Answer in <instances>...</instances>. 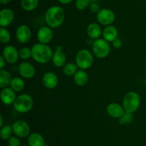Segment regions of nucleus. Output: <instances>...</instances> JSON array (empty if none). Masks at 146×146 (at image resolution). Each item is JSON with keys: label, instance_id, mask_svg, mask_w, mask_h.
<instances>
[{"label": "nucleus", "instance_id": "a878e982", "mask_svg": "<svg viewBox=\"0 0 146 146\" xmlns=\"http://www.w3.org/2000/svg\"><path fill=\"white\" fill-rule=\"evenodd\" d=\"M13 132L12 126L9 125H6L1 127L0 130V136L3 140H9L11 137H12Z\"/></svg>", "mask_w": 146, "mask_h": 146}, {"label": "nucleus", "instance_id": "bb28decb", "mask_svg": "<svg viewBox=\"0 0 146 146\" xmlns=\"http://www.w3.org/2000/svg\"><path fill=\"white\" fill-rule=\"evenodd\" d=\"M11 41V34L7 28H0V42L2 44H7Z\"/></svg>", "mask_w": 146, "mask_h": 146}, {"label": "nucleus", "instance_id": "6ab92c4d", "mask_svg": "<svg viewBox=\"0 0 146 146\" xmlns=\"http://www.w3.org/2000/svg\"><path fill=\"white\" fill-rule=\"evenodd\" d=\"M86 32L90 39L92 40H98L102 35L103 30L101 26L96 22H92L89 24L87 27Z\"/></svg>", "mask_w": 146, "mask_h": 146}, {"label": "nucleus", "instance_id": "7ed1b4c3", "mask_svg": "<svg viewBox=\"0 0 146 146\" xmlns=\"http://www.w3.org/2000/svg\"><path fill=\"white\" fill-rule=\"evenodd\" d=\"M75 61L79 70H88L94 64V55L90 50L82 49L76 54Z\"/></svg>", "mask_w": 146, "mask_h": 146}, {"label": "nucleus", "instance_id": "4468645a", "mask_svg": "<svg viewBox=\"0 0 146 146\" xmlns=\"http://www.w3.org/2000/svg\"><path fill=\"white\" fill-rule=\"evenodd\" d=\"M16 92L13 90L10 87H4L1 89V93H0V97L3 104L6 105H10L14 104V101L17 98Z\"/></svg>", "mask_w": 146, "mask_h": 146}, {"label": "nucleus", "instance_id": "39448f33", "mask_svg": "<svg viewBox=\"0 0 146 146\" xmlns=\"http://www.w3.org/2000/svg\"><path fill=\"white\" fill-rule=\"evenodd\" d=\"M34 106V100L29 94H21L17 97L13 104L14 110L19 113H27Z\"/></svg>", "mask_w": 146, "mask_h": 146}, {"label": "nucleus", "instance_id": "dca6fc26", "mask_svg": "<svg viewBox=\"0 0 146 146\" xmlns=\"http://www.w3.org/2000/svg\"><path fill=\"white\" fill-rule=\"evenodd\" d=\"M14 19V13L11 9H3L0 11V27H9Z\"/></svg>", "mask_w": 146, "mask_h": 146}, {"label": "nucleus", "instance_id": "c756f323", "mask_svg": "<svg viewBox=\"0 0 146 146\" xmlns=\"http://www.w3.org/2000/svg\"><path fill=\"white\" fill-rule=\"evenodd\" d=\"M133 115L132 113H129L125 112L121 118L118 119L120 124L121 125H127L129 124L130 123L133 121Z\"/></svg>", "mask_w": 146, "mask_h": 146}, {"label": "nucleus", "instance_id": "f704fd0d", "mask_svg": "<svg viewBox=\"0 0 146 146\" xmlns=\"http://www.w3.org/2000/svg\"><path fill=\"white\" fill-rule=\"evenodd\" d=\"M58 1H59L61 4H70V3L72 2L74 0H58Z\"/></svg>", "mask_w": 146, "mask_h": 146}, {"label": "nucleus", "instance_id": "20e7f679", "mask_svg": "<svg viewBox=\"0 0 146 146\" xmlns=\"http://www.w3.org/2000/svg\"><path fill=\"white\" fill-rule=\"evenodd\" d=\"M122 105L125 112L133 114L141 105V97L136 92H128L124 96Z\"/></svg>", "mask_w": 146, "mask_h": 146}, {"label": "nucleus", "instance_id": "2f4dec72", "mask_svg": "<svg viewBox=\"0 0 146 146\" xmlns=\"http://www.w3.org/2000/svg\"><path fill=\"white\" fill-rule=\"evenodd\" d=\"M89 9L91 12L95 13V14H98L100 11H101V7L99 4L97 2H91L89 6Z\"/></svg>", "mask_w": 146, "mask_h": 146}, {"label": "nucleus", "instance_id": "c9c22d12", "mask_svg": "<svg viewBox=\"0 0 146 146\" xmlns=\"http://www.w3.org/2000/svg\"><path fill=\"white\" fill-rule=\"evenodd\" d=\"M10 1H11V0H0V4L1 5H5V4H9Z\"/></svg>", "mask_w": 146, "mask_h": 146}, {"label": "nucleus", "instance_id": "5701e85b", "mask_svg": "<svg viewBox=\"0 0 146 146\" xmlns=\"http://www.w3.org/2000/svg\"><path fill=\"white\" fill-rule=\"evenodd\" d=\"M9 87L16 92H20L22 91L25 87V82L22 77H15L12 79Z\"/></svg>", "mask_w": 146, "mask_h": 146}, {"label": "nucleus", "instance_id": "aec40b11", "mask_svg": "<svg viewBox=\"0 0 146 146\" xmlns=\"http://www.w3.org/2000/svg\"><path fill=\"white\" fill-rule=\"evenodd\" d=\"M74 83L78 87H84L86 85L89 80V76L88 73L84 70H78L75 74L73 76Z\"/></svg>", "mask_w": 146, "mask_h": 146}, {"label": "nucleus", "instance_id": "9b49d317", "mask_svg": "<svg viewBox=\"0 0 146 146\" xmlns=\"http://www.w3.org/2000/svg\"><path fill=\"white\" fill-rule=\"evenodd\" d=\"M54 33L51 27L48 26H43L38 29L36 34L37 40L39 43L48 44L52 41Z\"/></svg>", "mask_w": 146, "mask_h": 146}, {"label": "nucleus", "instance_id": "0eeeda50", "mask_svg": "<svg viewBox=\"0 0 146 146\" xmlns=\"http://www.w3.org/2000/svg\"><path fill=\"white\" fill-rule=\"evenodd\" d=\"M11 126H12L14 134L17 137L24 138L29 137L30 135V131H31L30 126L24 120H17L13 123Z\"/></svg>", "mask_w": 146, "mask_h": 146}, {"label": "nucleus", "instance_id": "393cba45", "mask_svg": "<svg viewBox=\"0 0 146 146\" xmlns=\"http://www.w3.org/2000/svg\"><path fill=\"white\" fill-rule=\"evenodd\" d=\"M78 70V67L76 63L67 62L63 67V72L66 76H68V77L74 76Z\"/></svg>", "mask_w": 146, "mask_h": 146}, {"label": "nucleus", "instance_id": "4be33fe9", "mask_svg": "<svg viewBox=\"0 0 146 146\" xmlns=\"http://www.w3.org/2000/svg\"><path fill=\"white\" fill-rule=\"evenodd\" d=\"M12 79L13 77L9 72L4 69L0 70V87L1 89L9 87Z\"/></svg>", "mask_w": 146, "mask_h": 146}, {"label": "nucleus", "instance_id": "473e14b6", "mask_svg": "<svg viewBox=\"0 0 146 146\" xmlns=\"http://www.w3.org/2000/svg\"><path fill=\"white\" fill-rule=\"evenodd\" d=\"M112 46L115 49H119L121 48V47L123 46V42H122V40H121L120 38H117L114 40L113 42H112Z\"/></svg>", "mask_w": 146, "mask_h": 146}, {"label": "nucleus", "instance_id": "f3484780", "mask_svg": "<svg viewBox=\"0 0 146 146\" xmlns=\"http://www.w3.org/2000/svg\"><path fill=\"white\" fill-rule=\"evenodd\" d=\"M106 113L113 118L119 119L125 113L123 107L117 102L110 103L106 107Z\"/></svg>", "mask_w": 146, "mask_h": 146}, {"label": "nucleus", "instance_id": "72a5a7b5", "mask_svg": "<svg viewBox=\"0 0 146 146\" xmlns=\"http://www.w3.org/2000/svg\"><path fill=\"white\" fill-rule=\"evenodd\" d=\"M6 62H6V60H4L3 56L2 55L0 56V69H1V70H3V69H4Z\"/></svg>", "mask_w": 146, "mask_h": 146}, {"label": "nucleus", "instance_id": "f257e3e1", "mask_svg": "<svg viewBox=\"0 0 146 146\" xmlns=\"http://www.w3.org/2000/svg\"><path fill=\"white\" fill-rule=\"evenodd\" d=\"M65 19V11L59 6H52L46 10L45 21L48 27L56 29L62 25Z\"/></svg>", "mask_w": 146, "mask_h": 146}, {"label": "nucleus", "instance_id": "f8f14e48", "mask_svg": "<svg viewBox=\"0 0 146 146\" xmlns=\"http://www.w3.org/2000/svg\"><path fill=\"white\" fill-rule=\"evenodd\" d=\"M17 70L22 78L31 79L34 77L36 74L35 67L32 64L27 61H24L19 64Z\"/></svg>", "mask_w": 146, "mask_h": 146}, {"label": "nucleus", "instance_id": "4c0bfd02", "mask_svg": "<svg viewBox=\"0 0 146 146\" xmlns=\"http://www.w3.org/2000/svg\"><path fill=\"white\" fill-rule=\"evenodd\" d=\"M21 146H29V145H21Z\"/></svg>", "mask_w": 146, "mask_h": 146}, {"label": "nucleus", "instance_id": "423d86ee", "mask_svg": "<svg viewBox=\"0 0 146 146\" xmlns=\"http://www.w3.org/2000/svg\"><path fill=\"white\" fill-rule=\"evenodd\" d=\"M92 52L97 58H106L111 52V45L106 40L99 38L94 40L92 44Z\"/></svg>", "mask_w": 146, "mask_h": 146}, {"label": "nucleus", "instance_id": "b1692460", "mask_svg": "<svg viewBox=\"0 0 146 146\" xmlns=\"http://www.w3.org/2000/svg\"><path fill=\"white\" fill-rule=\"evenodd\" d=\"M39 0H21V7L26 11H32L38 7Z\"/></svg>", "mask_w": 146, "mask_h": 146}, {"label": "nucleus", "instance_id": "c85d7f7f", "mask_svg": "<svg viewBox=\"0 0 146 146\" xmlns=\"http://www.w3.org/2000/svg\"><path fill=\"white\" fill-rule=\"evenodd\" d=\"M91 3L90 0H76L75 4L76 8L79 11H84L89 7Z\"/></svg>", "mask_w": 146, "mask_h": 146}, {"label": "nucleus", "instance_id": "e433bc0d", "mask_svg": "<svg viewBox=\"0 0 146 146\" xmlns=\"http://www.w3.org/2000/svg\"><path fill=\"white\" fill-rule=\"evenodd\" d=\"M3 122H4V117H3L2 114L0 115V127H3Z\"/></svg>", "mask_w": 146, "mask_h": 146}, {"label": "nucleus", "instance_id": "7c9ffc66", "mask_svg": "<svg viewBox=\"0 0 146 146\" xmlns=\"http://www.w3.org/2000/svg\"><path fill=\"white\" fill-rule=\"evenodd\" d=\"M9 146H21V141L17 136H12L8 140Z\"/></svg>", "mask_w": 146, "mask_h": 146}, {"label": "nucleus", "instance_id": "6e6552de", "mask_svg": "<svg viewBox=\"0 0 146 146\" xmlns=\"http://www.w3.org/2000/svg\"><path fill=\"white\" fill-rule=\"evenodd\" d=\"M97 21L104 26L111 25L115 19V13L110 9H101L96 15Z\"/></svg>", "mask_w": 146, "mask_h": 146}, {"label": "nucleus", "instance_id": "1a4fd4ad", "mask_svg": "<svg viewBox=\"0 0 146 146\" xmlns=\"http://www.w3.org/2000/svg\"><path fill=\"white\" fill-rule=\"evenodd\" d=\"M16 39L21 44H27L31 40L32 33L30 27L27 24H21L16 29Z\"/></svg>", "mask_w": 146, "mask_h": 146}, {"label": "nucleus", "instance_id": "a211bd4d", "mask_svg": "<svg viewBox=\"0 0 146 146\" xmlns=\"http://www.w3.org/2000/svg\"><path fill=\"white\" fill-rule=\"evenodd\" d=\"M118 31L116 27L113 25L106 26L105 28L103 29V39L106 40L108 42L112 43L115 39L118 38Z\"/></svg>", "mask_w": 146, "mask_h": 146}, {"label": "nucleus", "instance_id": "9d476101", "mask_svg": "<svg viewBox=\"0 0 146 146\" xmlns=\"http://www.w3.org/2000/svg\"><path fill=\"white\" fill-rule=\"evenodd\" d=\"M3 57L8 64H14L18 62L19 59V50L14 46L7 45L2 50Z\"/></svg>", "mask_w": 146, "mask_h": 146}, {"label": "nucleus", "instance_id": "f03ea898", "mask_svg": "<svg viewBox=\"0 0 146 146\" xmlns=\"http://www.w3.org/2000/svg\"><path fill=\"white\" fill-rule=\"evenodd\" d=\"M32 57L31 58L36 62L41 64H44L51 61L53 57L52 49L48 44L36 43L31 47Z\"/></svg>", "mask_w": 146, "mask_h": 146}, {"label": "nucleus", "instance_id": "412c9836", "mask_svg": "<svg viewBox=\"0 0 146 146\" xmlns=\"http://www.w3.org/2000/svg\"><path fill=\"white\" fill-rule=\"evenodd\" d=\"M28 144L29 146H45V140L38 133H33L29 135Z\"/></svg>", "mask_w": 146, "mask_h": 146}, {"label": "nucleus", "instance_id": "2eb2a0df", "mask_svg": "<svg viewBox=\"0 0 146 146\" xmlns=\"http://www.w3.org/2000/svg\"><path fill=\"white\" fill-rule=\"evenodd\" d=\"M42 83L46 88L53 90L56 88L58 84V76L52 72H47L43 75Z\"/></svg>", "mask_w": 146, "mask_h": 146}, {"label": "nucleus", "instance_id": "ddd939ff", "mask_svg": "<svg viewBox=\"0 0 146 146\" xmlns=\"http://www.w3.org/2000/svg\"><path fill=\"white\" fill-rule=\"evenodd\" d=\"M51 62L56 67H58V68L63 67L66 63V56L63 50V47L61 45L56 47V50L53 54Z\"/></svg>", "mask_w": 146, "mask_h": 146}, {"label": "nucleus", "instance_id": "cd10ccee", "mask_svg": "<svg viewBox=\"0 0 146 146\" xmlns=\"http://www.w3.org/2000/svg\"><path fill=\"white\" fill-rule=\"evenodd\" d=\"M19 58L21 60L26 61L29 60L31 57H32V52L31 48L28 47H23L19 50Z\"/></svg>", "mask_w": 146, "mask_h": 146}]
</instances>
